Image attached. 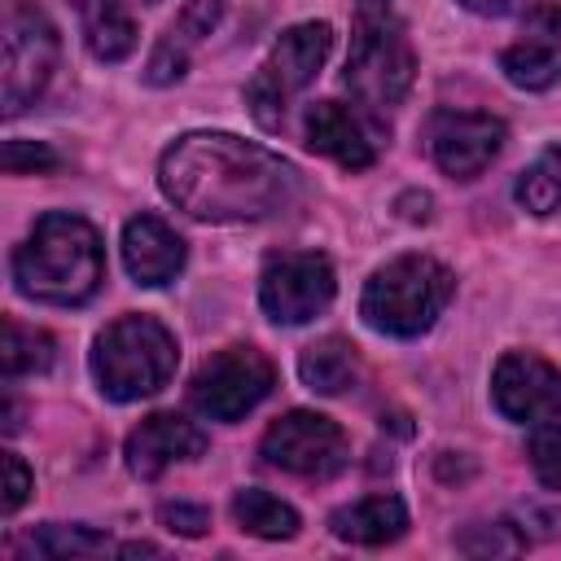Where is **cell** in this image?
<instances>
[{"label": "cell", "mask_w": 561, "mask_h": 561, "mask_svg": "<svg viewBox=\"0 0 561 561\" xmlns=\"http://www.w3.org/2000/svg\"><path fill=\"white\" fill-rule=\"evenodd\" d=\"M158 184L175 210L206 224L272 219L298 197V171L232 131L180 136L158 162Z\"/></svg>", "instance_id": "obj_1"}, {"label": "cell", "mask_w": 561, "mask_h": 561, "mask_svg": "<svg viewBox=\"0 0 561 561\" xmlns=\"http://www.w3.org/2000/svg\"><path fill=\"white\" fill-rule=\"evenodd\" d=\"M105 280L101 232L70 210H48L35 219L31 237L13 250L18 294L48 307H79Z\"/></svg>", "instance_id": "obj_2"}, {"label": "cell", "mask_w": 561, "mask_h": 561, "mask_svg": "<svg viewBox=\"0 0 561 561\" xmlns=\"http://www.w3.org/2000/svg\"><path fill=\"white\" fill-rule=\"evenodd\" d=\"M412 75H416V57L394 13V0H355V35L342 70V83L351 88L355 105L386 118L390 110L403 105Z\"/></svg>", "instance_id": "obj_3"}, {"label": "cell", "mask_w": 561, "mask_h": 561, "mask_svg": "<svg viewBox=\"0 0 561 561\" xmlns=\"http://www.w3.org/2000/svg\"><path fill=\"white\" fill-rule=\"evenodd\" d=\"M92 377L96 390L114 403H136L158 394L180 364V346L175 333L153 320V316H118L114 324H105L92 342Z\"/></svg>", "instance_id": "obj_4"}, {"label": "cell", "mask_w": 561, "mask_h": 561, "mask_svg": "<svg viewBox=\"0 0 561 561\" xmlns=\"http://www.w3.org/2000/svg\"><path fill=\"white\" fill-rule=\"evenodd\" d=\"M456 276L430 259V254H399L386 267H377L364 280L359 294V316L373 333L386 337H421L425 329H434V320L443 316V307L451 302Z\"/></svg>", "instance_id": "obj_5"}, {"label": "cell", "mask_w": 561, "mask_h": 561, "mask_svg": "<svg viewBox=\"0 0 561 561\" xmlns=\"http://www.w3.org/2000/svg\"><path fill=\"white\" fill-rule=\"evenodd\" d=\"M329 53H333V26L329 22H298V26H289L272 44V53L254 70V79L245 83V105H250L254 123L276 131L285 123L289 101L320 75Z\"/></svg>", "instance_id": "obj_6"}, {"label": "cell", "mask_w": 561, "mask_h": 561, "mask_svg": "<svg viewBox=\"0 0 561 561\" xmlns=\"http://www.w3.org/2000/svg\"><path fill=\"white\" fill-rule=\"evenodd\" d=\"M276 386V368L259 346H224L197 364L188 381V403L206 421H241Z\"/></svg>", "instance_id": "obj_7"}, {"label": "cell", "mask_w": 561, "mask_h": 561, "mask_svg": "<svg viewBox=\"0 0 561 561\" xmlns=\"http://www.w3.org/2000/svg\"><path fill=\"white\" fill-rule=\"evenodd\" d=\"M57 26L48 22L44 9L13 0L4 9V114H22L26 105H35L57 70Z\"/></svg>", "instance_id": "obj_8"}, {"label": "cell", "mask_w": 561, "mask_h": 561, "mask_svg": "<svg viewBox=\"0 0 561 561\" xmlns=\"http://www.w3.org/2000/svg\"><path fill=\"white\" fill-rule=\"evenodd\" d=\"M259 456L263 465L280 469V473H294V478H307V482H324L333 473L346 469L351 460V443L342 434L337 421H329L324 412H307V408H294L285 416H276L259 443Z\"/></svg>", "instance_id": "obj_9"}, {"label": "cell", "mask_w": 561, "mask_h": 561, "mask_svg": "<svg viewBox=\"0 0 561 561\" xmlns=\"http://www.w3.org/2000/svg\"><path fill=\"white\" fill-rule=\"evenodd\" d=\"M337 294L333 263L316 250H285L272 254L259 272V307L272 324H307L329 311Z\"/></svg>", "instance_id": "obj_10"}, {"label": "cell", "mask_w": 561, "mask_h": 561, "mask_svg": "<svg viewBox=\"0 0 561 561\" xmlns=\"http://www.w3.org/2000/svg\"><path fill=\"white\" fill-rule=\"evenodd\" d=\"M491 403L513 425H561V368L535 351H504L491 373Z\"/></svg>", "instance_id": "obj_11"}, {"label": "cell", "mask_w": 561, "mask_h": 561, "mask_svg": "<svg viewBox=\"0 0 561 561\" xmlns=\"http://www.w3.org/2000/svg\"><path fill=\"white\" fill-rule=\"evenodd\" d=\"M504 136H508L504 123L495 114H482V110H434L425 123L430 158L451 180L482 175L500 158Z\"/></svg>", "instance_id": "obj_12"}, {"label": "cell", "mask_w": 561, "mask_h": 561, "mask_svg": "<svg viewBox=\"0 0 561 561\" xmlns=\"http://www.w3.org/2000/svg\"><path fill=\"white\" fill-rule=\"evenodd\" d=\"M302 131H307V149L333 158L346 171L373 167L386 145V118H377L364 105H346V101H316L307 110Z\"/></svg>", "instance_id": "obj_13"}, {"label": "cell", "mask_w": 561, "mask_h": 561, "mask_svg": "<svg viewBox=\"0 0 561 561\" xmlns=\"http://www.w3.org/2000/svg\"><path fill=\"white\" fill-rule=\"evenodd\" d=\"M500 70L522 92H543L561 83V9L535 4L513 35V44L500 53Z\"/></svg>", "instance_id": "obj_14"}, {"label": "cell", "mask_w": 561, "mask_h": 561, "mask_svg": "<svg viewBox=\"0 0 561 561\" xmlns=\"http://www.w3.org/2000/svg\"><path fill=\"white\" fill-rule=\"evenodd\" d=\"M202 451H206V434L188 416H180V412H153V416H145L127 434V443H123V460H127L131 478H140V482H153L171 465L197 460Z\"/></svg>", "instance_id": "obj_15"}, {"label": "cell", "mask_w": 561, "mask_h": 561, "mask_svg": "<svg viewBox=\"0 0 561 561\" xmlns=\"http://www.w3.org/2000/svg\"><path fill=\"white\" fill-rule=\"evenodd\" d=\"M219 18H224V0H188L180 9V18L158 35V44H153V53L145 61V83H153V88L180 83L188 61H193V53L219 26Z\"/></svg>", "instance_id": "obj_16"}, {"label": "cell", "mask_w": 561, "mask_h": 561, "mask_svg": "<svg viewBox=\"0 0 561 561\" xmlns=\"http://www.w3.org/2000/svg\"><path fill=\"white\" fill-rule=\"evenodd\" d=\"M123 267L136 285H167L184 267L180 232L158 215H136L123 224Z\"/></svg>", "instance_id": "obj_17"}, {"label": "cell", "mask_w": 561, "mask_h": 561, "mask_svg": "<svg viewBox=\"0 0 561 561\" xmlns=\"http://www.w3.org/2000/svg\"><path fill=\"white\" fill-rule=\"evenodd\" d=\"M329 530L342 539V543H359V548H381V543H394L403 530H408V508L399 495H364V500H351L342 504L333 517H329Z\"/></svg>", "instance_id": "obj_18"}, {"label": "cell", "mask_w": 561, "mask_h": 561, "mask_svg": "<svg viewBox=\"0 0 561 561\" xmlns=\"http://www.w3.org/2000/svg\"><path fill=\"white\" fill-rule=\"evenodd\" d=\"M70 9L79 13V31H83V44L96 61L114 66L123 57H131L136 48V22L127 13L123 0H70Z\"/></svg>", "instance_id": "obj_19"}, {"label": "cell", "mask_w": 561, "mask_h": 561, "mask_svg": "<svg viewBox=\"0 0 561 561\" xmlns=\"http://www.w3.org/2000/svg\"><path fill=\"white\" fill-rule=\"evenodd\" d=\"M298 377H302V386L316 390V394H342V390H351L355 377H359V351H355L346 337L329 333V337L302 346V355H298Z\"/></svg>", "instance_id": "obj_20"}, {"label": "cell", "mask_w": 561, "mask_h": 561, "mask_svg": "<svg viewBox=\"0 0 561 561\" xmlns=\"http://www.w3.org/2000/svg\"><path fill=\"white\" fill-rule=\"evenodd\" d=\"M232 522L254 539H294L298 535L294 504H285V500H276L272 491H259V486H245V491L232 495Z\"/></svg>", "instance_id": "obj_21"}, {"label": "cell", "mask_w": 561, "mask_h": 561, "mask_svg": "<svg viewBox=\"0 0 561 561\" xmlns=\"http://www.w3.org/2000/svg\"><path fill=\"white\" fill-rule=\"evenodd\" d=\"M53 364V337L35 324H22V320H4V342H0V368L4 377H26V373H44Z\"/></svg>", "instance_id": "obj_22"}, {"label": "cell", "mask_w": 561, "mask_h": 561, "mask_svg": "<svg viewBox=\"0 0 561 561\" xmlns=\"http://www.w3.org/2000/svg\"><path fill=\"white\" fill-rule=\"evenodd\" d=\"M513 197L530 215H557L561 210V149H543L513 184Z\"/></svg>", "instance_id": "obj_23"}, {"label": "cell", "mask_w": 561, "mask_h": 561, "mask_svg": "<svg viewBox=\"0 0 561 561\" xmlns=\"http://www.w3.org/2000/svg\"><path fill=\"white\" fill-rule=\"evenodd\" d=\"M110 548L114 543L92 526H39L22 539V552H35V557H92Z\"/></svg>", "instance_id": "obj_24"}, {"label": "cell", "mask_w": 561, "mask_h": 561, "mask_svg": "<svg viewBox=\"0 0 561 561\" xmlns=\"http://www.w3.org/2000/svg\"><path fill=\"white\" fill-rule=\"evenodd\" d=\"M456 548L469 552V557H513V552L526 548V539L508 522H478L456 539Z\"/></svg>", "instance_id": "obj_25"}, {"label": "cell", "mask_w": 561, "mask_h": 561, "mask_svg": "<svg viewBox=\"0 0 561 561\" xmlns=\"http://www.w3.org/2000/svg\"><path fill=\"white\" fill-rule=\"evenodd\" d=\"M526 456H530L535 478L548 491H561V425H539V434L530 438Z\"/></svg>", "instance_id": "obj_26"}, {"label": "cell", "mask_w": 561, "mask_h": 561, "mask_svg": "<svg viewBox=\"0 0 561 561\" xmlns=\"http://www.w3.org/2000/svg\"><path fill=\"white\" fill-rule=\"evenodd\" d=\"M0 162H4L9 175H35V171H57L61 167L57 149L44 145V140H4Z\"/></svg>", "instance_id": "obj_27"}, {"label": "cell", "mask_w": 561, "mask_h": 561, "mask_svg": "<svg viewBox=\"0 0 561 561\" xmlns=\"http://www.w3.org/2000/svg\"><path fill=\"white\" fill-rule=\"evenodd\" d=\"M0 469H4L0 513H4V517H13V513L26 504V495H31V469L22 465V456H18V451H4V456H0Z\"/></svg>", "instance_id": "obj_28"}, {"label": "cell", "mask_w": 561, "mask_h": 561, "mask_svg": "<svg viewBox=\"0 0 561 561\" xmlns=\"http://www.w3.org/2000/svg\"><path fill=\"white\" fill-rule=\"evenodd\" d=\"M158 522H162L167 530H175V535L197 539V535H206L210 513H206L202 504H184V500H175V504H162V508H158Z\"/></svg>", "instance_id": "obj_29"}, {"label": "cell", "mask_w": 561, "mask_h": 561, "mask_svg": "<svg viewBox=\"0 0 561 561\" xmlns=\"http://www.w3.org/2000/svg\"><path fill=\"white\" fill-rule=\"evenodd\" d=\"M469 13H482V18H508V13H530L535 0H460Z\"/></svg>", "instance_id": "obj_30"}, {"label": "cell", "mask_w": 561, "mask_h": 561, "mask_svg": "<svg viewBox=\"0 0 561 561\" xmlns=\"http://www.w3.org/2000/svg\"><path fill=\"white\" fill-rule=\"evenodd\" d=\"M145 4H158V0H145Z\"/></svg>", "instance_id": "obj_31"}]
</instances>
